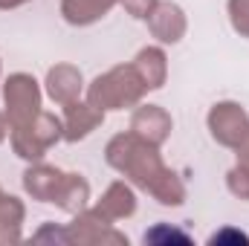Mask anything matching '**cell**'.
Wrapping results in <instances>:
<instances>
[{"label":"cell","instance_id":"obj_5","mask_svg":"<svg viewBox=\"0 0 249 246\" xmlns=\"http://www.w3.org/2000/svg\"><path fill=\"white\" fill-rule=\"evenodd\" d=\"M171 113L160 105H136L133 113H130V133L139 136L142 142L148 145H162L168 136H171Z\"/></svg>","mask_w":249,"mask_h":246},{"label":"cell","instance_id":"obj_9","mask_svg":"<svg viewBox=\"0 0 249 246\" xmlns=\"http://www.w3.org/2000/svg\"><path fill=\"white\" fill-rule=\"evenodd\" d=\"M64 183V174L53 165H44V162H32V168L23 174V188L26 194H32L35 200L41 203H53L58 188Z\"/></svg>","mask_w":249,"mask_h":246},{"label":"cell","instance_id":"obj_16","mask_svg":"<svg viewBox=\"0 0 249 246\" xmlns=\"http://www.w3.org/2000/svg\"><path fill=\"white\" fill-rule=\"evenodd\" d=\"M226 185H229V191H232L235 197H241V200L249 203V168L247 165L238 162V165L226 174Z\"/></svg>","mask_w":249,"mask_h":246},{"label":"cell","instance_id":"obj_13","mask_svg":"<svg viewBox=\"0 0 249 246\" xmlns=\"http://www.w3.org/2000/svg\"><path fill=\"white\" fill-rule=\"evenodd\" d=\"M87 197H90V185H87V180L81 174H64V183L53 203H58L67 211H81Z\"/></svg>","mask_w":249,"mask_h":246},{"label":"cell","instance_id":"obj_14","mask_svg":"<svg viewBox=\"0 0 249 246\" xmlns=\"http://www.w3.org/2000/svg\"><path fill=\"white\" fill-rule=\"evenodd\" d=\"M162 206H180L183 200H186V188H183V183H180V177L174 174V171H162L154 183H151V188H148Z\"/></svg>","mask_w":249,"mask_h":246},{"label":"cell","instance_id":"obj_15","mask_svg":"<svg viewBox=\"0 0 249 246\" xmlns=\"http://www.w3.org/2000/svg\"><path fill=\"white\" fill-rule=\"evenodd\" d=\"M226 12H229L232 29L241 38H249V0H229L226 3Z\"/></svg>","mask_w":249,"mask_h":246},{"label":"cell","instance_id":"obj_17","mask_svg":"<svg viewBox=\"0 0 249 246\" xmlns=\"http://www.w3.org/2000/svg\"><path fill=\"white\" fill-rule=\"evenodd\" d=\"M119 3L124 6V12H127L133 20H148L160 0H119Z\"/></svg>","mask_w":249,"mask_h":246},{"label":"cell","instance_id":"obj_21","mask_svg":"<svg viewBox=\"0 0 249 246\" xmlns=\"http://www.w3.org/2000/svg\"><path fill=\"white\" fill-rule=\"evenodd\" d=\"M9 136V119H6V113H0V142Z\"/></svg>","mask_w":249,"mask_h":246},{"label":"cell","instance_id":"obj_3","mask_svg":"<svg viewBox=\"0 0 249 246\" xmlns=\"http://www.w3.org/2000/svg\"><path fill=\"white\" fill-rule=\"evenodd\" d=\"M3 105H6L9 130L29 124L41 113V84L29 72H12L3 81Z\"/></svg>","mask_w":249,"mask_h":246},{"label":"cell","instance_id":"obj_7","mask_svg":"<svg viewBox=\"0 0 249 246\" xmlns=\"http://www.w3.org/2000/svg\"><path fill=\"white\" fill-rule=\"evenodd\" d=\"M102 122H105V110H99V107L90 105L87 99H84V102L78 99V102L64 105L61 124H64V139H67V142L87 139Z\"/></svg>","mask_w":249,"mask_h":246},{"label":"cell","instance_id":"obj_19","mask_svg":"<svg viewBox=\"0 0 249 246\" xmlns=\"http://www.w3.org/2000/svg\"><path fill=\"white\" fill-rule=\"evenodd\" d=\"M223 241H241V244H249L247 235H241V232H232V229H226V232H217V235H212V238H209V244H223Z\"/></svg>","mask_w":249,"mask_h":246},{"label":"cell","instance_id":"obj_8","mask_svg":"<svg viewBox=\"0 0 249 246\" xmlns=\"http://www.w3.org/2000/svg\"><path fill=\"white\" fill-rule=\"evenodd\" d=\"M44 84H47V96L55 105H61V107L70 105V102H78L81 93H84V75L72 64H55V67H50Z\"/></svg>","mask_w":249,"mask_h":246},{"label":"cell","instance_id":"obj_6","mask_svg":"<svg viewBox=\"0 0 249 246\" xmlns=\"http://www.w3.org/2000/svg\"><path fill=\"white\" fill-rule=\"evenodd\" d=\"M145 23H148L151 35H154L160 44H165V47L180 44L183 35H186V29H188L183 6H177V3H171V0H160L157 9L151 12V18H148Z\"/></svg>","mask_w":249,"mask_h":246},{"label":"cell","instance_id":"obj_11","mask_svg":"<svg viewBox=\"0 0 249 246\" xmlns=\"http://www.w3.org/2000/svg\"><path fill=\"white\" fill-rule=\"evenodd\" d=\"M113 6H119V0H61V15L70 26H90Z\"/></svg>","mask_w":249,"mask_h":246},{"label":"cell","instance_id":"obj_22","mask_svg":"<svg viewBox=\"0 0 249 246\" xmlns=\"http://www.w3.org/2000/svg\"><path fill=\"white\" fill-rule=\"evenodd\" d=\"M23 3H29V0H0V9H18Z\"/></svg>","mask_w":249,"mask_h":246},{"label":"cell","instance_id":"obj_23","mask_svg":"<svg viewBox=\"0 0 249 246\" xmlns=\"http://www.w3.org/2000/svg\"><path fill=\"white\" fill-rule=\"evenodd\" d=\"M0 72H3V67H0Z\"/></svg>","mask_w":249,"mask_h":246},{"label":"cell","instance_id":"obj_1","mask_svg":"<svg viewBox=\"0 0 249 246\" xmlns=\"http://www.w3.org/2000/svg\"><path fill=\"white\" fill-rule=\"evenodd\" d=\"M145 93H148V87L142 84L136 67L133 64H119V67L107 70L105 75H99L87 87V102L107 113V110L136 107Z\"/></svg>","mask_w":249,"mask_h":246},{"label":"cell","instance_id":"obj_10","mask_svg":"<svg viewBox=\"0 0 249 246\" xmlns=\"http://www.w3.org/2000/svg\"><path fill=\"white\" fill-rule=\"evenodd\" d=\"M130 64L136 67V72L148 90H160L168 78V58H165L162 47H142Z\"/></svg>","mask_w":249,"mask_h":246},{"label":"cell","instance_id":"obj_18","mask_svg":"<svg viewBox=\"0 0 249 246\" xmlns=\"http://www.w3.org/2000/svg\"><path fill=\"white\" fill-rule=\"evenodd\" d=\"M160 241H183L186 244L188 238L177 229H168V226H157V229L145 232V244H160Z\"/></svg>","mask_w":249,"mask_h":246},{"label":"cell","instance_id":"obj_4","mask_svg":"<svg viewBox=\"0 0 249 246\" xmlns=\"http://www.w3.org/2000/svg\"><path fill=\"white\" fill-rule=\"evenodd\" d=\"M206 124H209V133L217 145L235 148L241 142V136L249 130V113L238 102H217V105H212Z\"/></svg>","mask_w":249,"mask_h":246},{"label":"cell","instance_id":"obj_2","mask_svg":"<svg viewBox=\"0 0 249 246\" xmlns=\"http://www.w3.org/2000/svg\"><path fill=\"white\" fill-rule=\"evenodd\" d=\"M9 139H12V148L20 159L26 162H41L47 148H53L58 139H64V124L58 116L41 110L35 119L23 127H12L9 130Z\"/></svg>","mask_w":249,"mask_h":246},{"label":"cell","instance_id":"obj_12","mask_svg":"<svg viewBox=\"0 0 249 246\" xmlns=\"http://www.w3.org/2000/svg\"><path fill=\"white\" fill-rule=\"evenodd\" d=\"M133 209H136V197H133V191H130L124 183H113L107 191H105V197H102V203H99L96 211H99L102 217L116 220V217H127V214H133Z\"/></svg>","mask_w":249,"mask_h":246},{"label":"cell","instance_id":"obj_20","mask_svg":"<svg viewBox=\"0 0 249 246\" xmlns=\"http://www.w3.org/2000/svg\"><path fill=\"white\" fill-rule=\"evenodd\" d=\"M235 151H238V162L249 168V130L244 133V136H241V142L235 145Z\"/></svg>","mask_w":249,"mask_h":246}]
</instances>
